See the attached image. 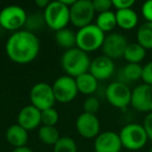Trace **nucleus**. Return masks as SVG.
<instances>
[{
	"instance_id": "412c9836",
	"label": "nucleus",
	"mask_w": 152,
	"mask_h": 152,
	"mask_svg": "<svg viewBox=\"0 0 152 152\" xmlns=\"http://www.w3.org/2000/svg\"><path fill=\"white\" fill-rule=\"evenodd\" d=\"M55 42L59 47L69 50L76 46V34L69 28H63L55 32Z\"/></svg>"
},
{
	"instance_id": "20e7f679",
	"label": "nucleus",
	"mask_w": 152,
	"mask_h": 152,
	"mask_svg": "<svg viewBox=\"0 0 152 152\" xmlns=\"http://www.w3.org/2000/svg\"><path fill=\"white\" fill-rule=\"evenodd\" d=\"M45 23L52 30H61L66 28L70 22V7H66L61 0L52 1L44 10Z\"/></svg>"
},
{
	"instance_id": "2eb2a0df",
	"label": "nucleus",
	"mask_w": 152,
	"mask_h": 152,
	"mask_svg": "<svg viewBox=\"0 0 152 152\" xmlns=\"http://www.w3.org/2000/svg\"><path fill=\"white\" fill-rule=\"evenodd\" d=\"M89 72L98 81L106 80L110 77H112L115 72L114 61L105 55L97 56L91 61Z\"/></svg>"
},
{
	"instance_id": "dca6fc26",
	"label": "nucleus",
	"mask_w": 152,
	"mask_h": 152,
	"mask_svg": "<svg viewBox=\"0 0 152 152\" xmlns=\"http://www.w3.org/2000/svg\"><path fill=\"white\" fill-rule=\"evenodd\" d=\"M41 110L34 105H26L18 115V124L26 130H34L41 124Z\"/></svg>"
},
{
	"instance_id": "f704fd0d",
	"label": "nucleus",
	"mask_w": 152,
	"mask_h": 152,
	"mask_svg": "<svg viewBox=\"0 0 152 152\" xmlns=\"http://www.w3.org/2000/svg\"><path fill=\"white\" fill-rule=\"evenodd\" d=\"M49 1L48 0H37L36 1V5L39 7V9H46L47 7H48L49 4Z\"/></svg>"
},
{
	"instance_id": "ddd939ff",
	"label": "nucleus",
	"mask_w": 152,
	"mask_h": 152,
	"mask_svg": "<svg viewBox=\"0 0 152 152\" xmlns=\"http://www.w3.org/2000/svg\"><path fill=\"white\" fill-rule=\"evenodd\" d=\"M76 129L85 139L97 137L100 133V122L96 115L83 113L76 120Z\"/></svg>"
},
{
	"instance_id": "6e6552de",
	"label": "nucleus",
	"mask_w": 152,
	"mask_h": 152,
	"mask_svg": "<svg viewBox=\"0 0 152 152\" xmlns=\"http://www.w3.org/2000/svg\"><path fill=\"white\" fill-rule=\"evenodd\" d=\"M29 98L31 105H34L41 112L48 108H52L56 101L52 86H49L46 83H36L30 90Z\"/></svg>"
},
{
	"instance_id": "5701e85b",
	"label": "nucleus",
	"mask_w": 152,
	"mask_h": 152,
	"mask_svg": "<svg viewBox=\"0 0 152 152\" xmlns=\"http://www.w3.org/2000/svg\"><path fill=\"white\" fill-rule=\"evenodd\" d=\"M96 25L99 29L102 31L110 32L117 26V20H116V13L112 11L105 12V13L99 14L96 19Z\"/></svg>"
},
{
	"instance_id": "4be33fe9",
	"label": "nucleus",
	"mask_w": 152,
	"mask_h": 152,
	"mask_svg": "<svg viewBox=\"0 0 152 152\" xmlns=\"http://www.w3.org/2000/svg\"><path fill=\"white\" fill-rule=\"evenodd\" d=\"M146 56V49L139 43L128 44L124 52V58L128 64H140Z\"/></svg>"
},
{
	"instance_id": "6ab92c4d",
	"label": "nucleus",
	"mask_w": 152,
	"mask_h": 152,
	"mask_svg": "<svg viewBox=\"0 0 152 152\" xmlns=\"http://www.w3.org/2000/svg\"><path fill=\"white\" fill-rule=\"evenodd\" d=\"M78 93L83 95H92L98 89V80L90 72L77 76L75 78Z\"/></svg>"
},
{
	"instance_id": "39448f33",
	"label": "nucleus",
	"mask_w": 152,
	"mask_h": 152,
	"mask_svg": "<svg viewBox=\"0 0 152 152\" xmlns=\"http://www.w3.org/2000/svg\"><path fill=\"white\" fill-rule=\"evenodd\" d=\"M119 137L123 147L132 151L142 149L148 141L147 133L143 125L137 123H130L125 125L121 129Z\"/></svg>"
},
{
	"instance_id": "4c0bfd02",
	"label": "nucleus",
	"mask_w": 152,
	"mask_h": 152,
	"mask_svg": "<svg viewBox=\"0 0 152 152\" xmlns=\"http://www.w3.org/2000/svg\"><path fill=\"white\" fill-rule=\"evenodd\" d=\"M149 152H152V147L150 148V150H149Z\"/></svg>"
},
{
	"instance_id": "a211bd4d",
	"label": "nucleus",
	"mask_w": 152,
	"mask_h": 152,
	"mask_svg": "<svg viewBox=\"0 0 152 152\" xmlns=\"http://www.w3.org/2000/svg\"><path fill=\"white\" fill-rule=\"evenodd\" d=\"M116 20L117 26H119L124 30H130L137 25L139 17H137V14L132 9H127L117 11Z\"/></svg>"
},
{
	"instance_id": "c85d7f7f",
	"label": "nucleus",
	"mask_w": 152,
	"mask_h": 152,
	"mask_svg": "<svg viewBox=\"0 0 152 152\" xmlns=\"http://www.w3.org/2000/svg\"><path fill=\"white\" fill-rule=\"evenodd\" d=\"M99 107L100 102L95 96H89L83 102V110H85V113H88V114L95 115L99 110Z\"/></svg>"
},
{
	"instance_id": "7c9ffc66",
	"label": "nucleus",
	"mask_w": 152,
	"mask_h": 152,
	"mask_svg": "<svg viewBox=\"0 0 152 152\" xmlns=\"http://www.w3.org/2000/svg\"><path fill=\"white\" fill-rule=\"evenodd\" d=\"M142 79L144 83L152 86V61L147 63L143 67V73H142Z\"/></svg>"
},
{
	"instance_id": "a878e982",
	"label": "nucleus",
	"mask_w": 152,
	"mask_h": 152,
	"mask_svg": "<svg viewBox=\"0 0 152 152\" xmlns=\"http://www.w3.org/2000/svg\"><path fill=\"white\" fill-rule=\"evenodd\" d=\"M53 152H77V145L70 137H61L53 146Z\"/></svg>"
},
{
	"instance_id": "bb28decb",
	"label": "nucleus",
	"mask_w": 152,
	"mask_h": 152,
	"mask_svg": "<svg viewBox=\"0 0 152 152\" xmlns=\"http://www.w3.org/2000/svg\"><path fill=\"white\" fill-rule=\"evenodd\" d=\"M44 25H46L44 19V15L40 13H34L30 16H27V20H26L25 27L27 28V31L34 32L36 30H39L43 27Z\"/></svg>"
},
{
	"instance_id": "e433bc0d",
	"label": "nucleus",
	"mask_w": 152,
	"mask_h": 152,
	"mask_svg": "<svg viewBox=\"0 0 152 152\" xmlns=\"http://www.w3.org/2000/svg\"><path fill=\"white\" fill-rule=\"evenodd\" d=\"M61 2L64 3V4L66 5V7H71L72 5L75 3V1L76 0H61Z\"/></svg>"
},
{
	"instance_id": "cd10ccee",
	"label": "nucleus",
	"mask_w": 152,
	"mask_h": 152,
	"mask_svg": "<svg viewBox=\"0 0 152 152\" xmlns=\"http://www.w3.org/2000/svg\"><path fill=\"white\" fill-rule=\"evenodd\" d=\"M58 113L53 107L41 112V122L45 126H54L58 122Z\"/></svg>"
},
{
	"instance_id": "423d86ee",
	"label": "nucleus",
	"mask_w": 152,
	"mask_h": 152,
	"mask_svg": "<svg viewBox=\"0 0 152 152\" xmlns=\"http://www.w3.org/2000/svg\"><path fill=\"white\" fill-rule=\"evenodd\" d=\"M95 13L93 1L76 0L75 3L70 7V22L80 29L92 24Z\"/></svg>"
},
{
	"instance_id": "393cba45",
	"label": "nucleus",
	"mask_w": 152,
	"mask_h": 152,
	"mask_svg": "<svg viewBox=\"0 0 152 152\" xmlns=\"http://www.w3.org/2000/svg\"><path fill=\"white\" fill-rule=\"evenodd\" d=\"M59 132L54 126H43L39 129V139L46 145L54 146L59 140Z\"/></svg>"
},
{
	"instance_id": "f257e3e1",
	"label": "nucleus",
	"mask_w": 152,
	"mask_h": 152,
	"mask_svg": "<svg viewBox=\"0 0 152 152\" xmlns=\"http://www.w3.org/2000/svg\"><path fill=\"white\" fill-rule=\"evenodd\" d=\"M40 47V40L34 32L18 30L9 38L5 44V51L12 61L25 65L37 58Z\"/></svg>"
},
{
	"instance_id": "c9c22d12",
	"label": "nucleus",
	"mask_w": 152,
	"mask_h": 152,
	"mask_svg": "<svg viewBox=\"0 0 152 152\" xmlns=\"http://www.w3.org/2000/svg\"><path fill=\"white\" fill-rule=\"evenodd\" d=\"M12 152H34L29 147L25 146V147H20V148H15Z\"/></svg>"
},
{
	"instance_id": "f03ea898",
	"label": "nucleus",
	"mask_w": 152,
	"mask_h": 152,
	"mask_svg": "<svg viewBox=\"0 0 152 152\" xmlns=\"http://www.w3.org/2000/svg\"><path fill=\"white\" fill-rule=\"evenodd\" d=\"M61 65L68 76L76 78L77 76L89 72L91 59L88 53L75 47L64 52L61 58Z\"/></svg>"
},
{
	"instance_id": "1a4fd4ad",
	"label": "nucleus",
	"mask_w": 152,
	"mask_h": 152,
	"mask_svg": "<svg viewBox=\"0 0 152 152\" xmlns=\"http://www.w3.org/2000/svg\"><path fill=\"white\" fill-rule=\"evenodd\" d=\"M131 90L128 85L120 81L110 83L105 90V97L113 106L124 110L131 102Z\"/></svg>"
},
{
	"instance_id": "b1692460",
	"label": "nucleus",
	"mask_w": 152,
	"mask_h": 152,
	"mask_svg": "<svg viewBox=\"0 0 152 152\" xmlns=\"http://www.w3.org/2000/svg\"><path fill=\"white\" fill-rule=\"evenodd\" d=\"M137 41L146 50L152 49V22H146L140 26L137 32Z\"/></svg>"
},
{
	"instance_id": "9b49d317",
	"label": "nucleus",
	"mask_w": 152,
	"mask_h": 152,
	"mask_svg": "<svg viewBox=\"0 0 152 152\" xmlns=\"http://www.w3.org/2000/svg\"><path fill=\"white\" fill-rule=\"evenodd\" d=\"M128 46L127 39L118 32H112L104 39L102 51L104 55L112 59H118L124 56V52Z\"/></svg>"
},
{
	"instance_id": "7ed1b4c3",
	"label": "nucleus",
	"mask_w": 152,
	"mask_h": 152,
	"mask_svg": "<svg viewBox=\"0 0 152 152\" xmlns=\"http://www.w3.org/2000/svg\"><path fill=\"white\" fill-rule=\"evenodd\" d=\"M104 39V32L96 24H90L76 32V47L86 53L94 52L101 48Z\"/></svg>"
},
{
	"instance_id": "72a5a7b5",
	"label": "nucleus",
	"mask_w": 152,
	"mask_h": 152,
	"mask_svg": "<svg viewBox=\"0 0 152 152\" xmlns=\"http://www.w3.org/2000/svg\"><path fill=\"white\" fill-rule=\"evenodd\" d=\"M143 127L145 129L146 133H147L148 140H151L152 141V113L147 114V116L145 117Z\"/></svg>"
},
{
	"instance_id": "4468645a",
	"label": "nucleus",
	"mask_w": 152,
	"mask_h": 152,
	"mask_svg": "<svg viewBox=\"0 0 152 152\" xmlns=\"http://www.w3.org/2000/svg\"><path fill=\"white\" fill-rule=\"evenodd\" d=\"M122 147L120 137L115 131L99 133L94 142L95 152H120Z\"/></svg>"
},
{
	"instance_id": "f3484780",
	"label": "nucleus",
	"mask_w": 152,
	"mask_h": 152,
	"mask_svg": "<svg viewBox=\"0 0 152 152\" xmlns=\"http://www.w3.org/2000/svg\"><path fill=\"white\" fill-rule=\"evenodd\" d=\"M7 140L15 148L25 147L28 142L27 130L21 127L19 124H14L7 128L5 133Z\"/></svg>"
},
{
	"instance_id": "f8f14e48",
	"label": "nucleus",
	"mask_w": 152,
	"mask_h": 152,
	"mask_svg": "<svg viewBox=\"0 0 152 152\" xmlns=\"http://www.w3.org/2000/svg\"><path fill=\"white\" fill-rule=\"evenodd\" d=\"M130 105L141 113H152V86L142 83L131 92Z\"/></svg>"
},
{
	"instance_id": "9d476101",
	"label": "nucleus",
	"mask_w": 152,
	"mask_h": 152,
	"mask_svg": "<svg viewBox=\"0 0 152 152\" xmlns=\"http://www.w3.org/2000/svg\"><path fill=\"white\" fill-rule=\"evenodd\" d=\"M55 100L59 103H69L73 101L78 94L75 78L71 76H61L54 81L52 86Z\"/></svg>"
},
{
	"instance_id": "c756f323",
	"label": "nucleus",
	"mask_w": 152,
	"mask_h": 152,
	"mask_svg": "<svg viewBox=\"0 0 152 152\" xmlns=\"http://www.w3.org/2000/svg\"><path fill=\"white\" fill-rule=\"evenodd\" d=\"M93 5L96 13L102 14L110 11L113 7V2L112 0H94Z\"/></svg>"
},
{
	"instance_id": "aec40b11",
	"label": "nucleus",
	"mask_w": 152,
	"mask_h": 152,
	"mask_svg": "<svg viewBox=\"0 0 152 152\" xmlns=\"http://www.w3.org/2000/svg\"><path fill=\"white\" fill-rule=\"evenodd\" d=\"M143 67L140 64H127L119 71V79L120 83L127 85L128 83L137 81L142 78Z\"/></svg>"
},
{
	"instance_id": "473e14b6",
	"label": "nucleus",
	"mask_w": 152,
	"mask_h": 152,
	"mask_svg": "<svg viewBox=\"0 0 152 152\" xmlns=\"http://www.w3.org/2000/svg\"><path fill=\"white\" fill-rule=\"evenodd\" d=\"M142 15L147 22H152V0H148L142 5Z\"/></svg>"
},
{
	"instance_id": "0eeeda50",
	"label": "nucleus",
	"mask_w": 152,
	"mask_h": 152,
	"mask_svg": "<svg viewBox=\"0 0 152 152\" xmlns=\"http://www.w3.org/2000/svg\"><path fill=\"white\" fill-rule=\"evenodd\" d=\"M27 20V14L19 5H9L0 12V26L10 31H17L23 27Z\"/></svg>"
},
{
	"instance_id": "2f4dec72",
	"label": "nucleus",
	"mask_w": 152,
	"mask_h": 152,
	"mask_svg": "<svg viewBox=\"0 0 152 152\" xmlns=\"http://www.w3.org/2000/svg\"><path fill=\"white\" fill-rule=\"evenodd\" d=\"M113 7L117 9V11L121 10L131 9L134 4V0H112Z\"/></svg>"
}]
</instances>
